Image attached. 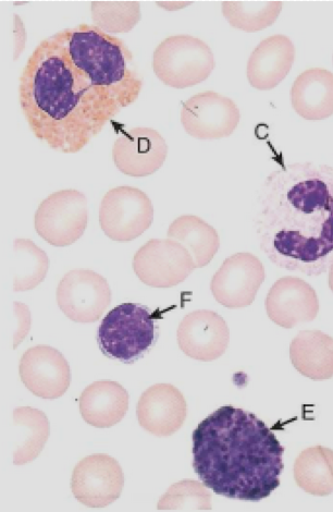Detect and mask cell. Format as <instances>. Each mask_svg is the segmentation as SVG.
Segmentation results:
<instances>
[{"label":"cell","instance_id":"5bb4252c","mask_svg":"<svg viewBox=\"0 0 333 512\" xmlns=\"http://www.w3.org/2000/svg\"><path fill=\"white\" fill-rule=\"evenodd\" d=\"M168 145L162 134L151 128H133L115 142L113 158L122 174L142 178L162 168Z\"/></svg>","mask_w":333,"mask_h":512},{"label":"cell","instance_id":"8fae6325","mask_svg":"<svg viewBox=\"0 0 333 512\" xmlns=\"http://www.w3.org/2000/svg\"><path fill=\"white\" fill-rule=\"evenodd\" d=\"M181 123L184 130L196 139L228 138L239 126L240 111L229 97L204 92L183 104Z\"/></svg>","mask_w":333,"mask_h":512},{"label":"cell","instance_id":"cb8c5ba5","mask_svg":"<svg viewBox=\"0 0 333 512\" xmlns=\"http://www.w3.org/2000/svg\"><path fill=\"white\" fill-rule=\"evenodd\" d=\"M16 437L14 463L23 466L42 453L51 433L46 414L31 407H20L14 411Z\"/></svg>","mask_w":333,"mask_h":512},{"label":"cell","instance_id":"484cf974","mask_svg":"<svg viewBox=\"0 0 333 512\" xmlns=\"http://www.w3.org/2000/svg\"><path fill=\"white\" fill-rule=\"evenodd\" d=\"M14 290L28 291L36 288L45 279L49 260L45 251L27 239H16Z\"/></svg>","mask_w":333,"mask_h":512},{"label":"cell","instance_id":"277c9868","mask_svg":"<svg viewBox=\"0 0 333 512\" xmlns=\"http://www.w3.org/2000/svg\"><path fill=\"white\" fill-rule=\"evenodd\" d=\"M158 339L155 315L138 303H122L105 316L97 343L107 358L132 364L143 358Z\"/></svg>","mask_w":333,"mask_h":512},{"label":"cell","instance_id":"9c48e42d","mask_svg":"<svg viewBox=\"0 0 333 512\" xmlns=\"http://www.w3.org/2000/svg\"><path fill=\"white\" fill-rule=\"evenodd\" d=\"M110 302L111 290L107 279L90 270L69 272L57 288L59 309L73 322H97Z\"/></svg>","mask_w":333,"mask_h":512},{"label":"cell","instance_id":"d4e9b609","mask_svg":"<svg viewBox=\"0 0 333 512\" xmlns=\"http://www.w3.org/2000/svg\"><path fill=\"white\" fill-rule=\"evenodd\" d=\"M281 2H224L222 14L234 29L245 32L262 31L277 21Z\"/></svg>","mask_w":333,"mask_h":512},{"label":"cell","instance_id":"d6986e66","mask_svg":"<svg viewBox=\"0 0 333 512\" xmlns=\"http://www.w3.org/2000/svg\"><path fill=\"white\" fill-rule=\"evenodd\" d=\"M129 394L113 381H98L83 390L80 412L83 420L98 429L111 428L126 417Z\"/></svg>","mask_w":333,"mask_h":512},{"label":"cell","instance_id":"83f0119b","mask_svg":"<svg viewBox=\"0 0 333 512\" xmlns=\"http://www.w3.org/2000/svg\"><path fill=\"white\" fill-rule=\"evenodd\" d=\"M205 485L183 480L169 487V490L159 499V511H211L212 495Z\"/></svg>","mask_w":333,"mask_h":512},{"label":"cell","instance_id":"f1b7e54d","mask_svg":"<svg viewBox=\"0 0 333 512\" xmlns=\"http://www.w3.org/2000/svg\"><path fill=\"white\" fill-rule=\"evenodd\" d=\"M329 287L331 291L333 292V264L329 268Z\"/></svg>","mask_w":333,"mask_h":512},{"label":"cell","instance_id":"8992f818","mask_svg":"<svg viewBox=\"0 0 333 512\" xmlns=\"http://www.w3.org/2000/svg\"><path fill=\"white\" fill-rule=\"evenodd\" d=\"M88 221V200L78 190H61L49 195L34 218L36 233L58 248L71 246L81 239Z\"/></svg>","mask_w":333,"mask_h":512},{"label":"cell","instance_id":"3957f363","mask_svg":"<svg viewBox=\"0 0 333 512\" xmlns=\"http://www.w3.org/2000/svg\"><path fill=\"white\" fill-rule=\"evenodd\" d=\"M285 448L255 414L221 407L193 433V468L207 489L258 503L280 486Z\"/></svg>","mask_w":333,"mask_h":512},{"label":"cell","instance_id":"7a4b0ae2","mask_svg":"<svg viewBox=\"0 0 333 512\" xmlns=\"http://www.w3.org/2000/svg\"><path fill=\"white\" fill-rule=\"evenodd\" d=\"M259 246L283 270L319 276L333 264V167L295 163L271 173L259 193Z\"/></svg>","mask_w":333,"mask_h":512},{"label":"cell","instance_id":"5b68a950","mask_svg":"<svg viewBox=\"0 0 333 512\" xmlns=\"http://www.w3.org/2000/svg\"><path fill=\"white\" fill-rule=\"evenodd\" d=\"M156 77L168 87L185 89L208 79L215 68L214 54L205 42L191 35L169 36L153 59Z\"/></svg>","mask_w":333,"mask_h":512},{"label":"cell","instance_id":"52a82bcc","mask_svg":"<svg viewBox=\"0 0 333 512\" xmlns=\"http://www.w3.org/2000/svg\"><path fill=\"white\" fill-rule=\"evenodd\" d=\"M154 221V207L138 188L122 186L105 194L100 207V224L111 240L129 242L142 236Z\"/></svg>","mask_w":333,"mask_h":512},{"label":"cell","instance_id":"e0dca14e","mask_svg":"<svg viewBox=\"0 0 333 512\" xmlns=\"http://www.w3.org/2000/svg\"><path fill=\"white\" fill-rule=\"evenodd\" d=\"M187 401L180 390L170 384H157L141 396L137 408L142 428L158 437L177 433L187 419Z\"/></svg>","mask_w":333,"mask_h":512},{"label":"cell","instance_id":"9a60e30c","mask_svg":"<svg viewBox=\"0 0 333 512\" xmlns=\"http://www.w3.org/2000/svg\"><path fill=\"white\" fill-rule=\"evenodd\" d=\"M180 349L196 361H215L227 351L230 341L229 327L221 316L209 310L191 312L178 328Z\"/></svg>","mask_w":333,"mask_h":512},{"label":"cell","instance_id":"ba28073f","mask_svg":"<svg viewBox=\"0 0 333 512\" xmlns=\"http://www.w3.org/2000/svg\"><path fill=\"white\" fill-rule=\"evenodd\" d=\"M190 252L171 239H153L134 255L133 270L141 282L154 288L180 285L195 270Z\"/></svg>","mask_w":333,"mask_h":512},{"label":"cell","instance_id":"30bf717a","mask_svg":"<svg viewBox=\"0 0 333 512\" xmlns=\"http://www.w3.org/2000/svg\"><path fill=\"white\" fill-rule=\"evenodd\" d=\"M123 486L125 475L119 462L105 454L85 457L72 473V494L86 507L105 508L115 503Z\"/></svg>","mask_w":333,"mask_h":512},{"label":"cell","instance_id":"6da1fadb","mask_svg":"<svg viewBox=\"0 0 333 512\" xmlns=\"http://www.w3.org/2000/svg\"><path fill=\"white\" fill-rule=\"evenodd\" d=\"M142 89L126 43L83 23L36 46L20 76L19 102L37 139L74 154L137 101Z\"/></svg>","mask_w":333,"mask_h":512},{"label":"cell","instance_id":"2e32d148","mask_svg":"<svg viewBox=\"0 0 333 512\" xmlns=\"http://www.w3.org/2000/svg\"><path fill=\"white\" fill-rule=\"evenodd\" d=\"M268 318L283 328L317 318L319 301L314 288L299 277H282L271 287L266 299Z\"/></svg>","mask_w":333,"mask_h":512},{"label":"cell","instance_id":"603a6c76","mask_svg":"<svg viewBox=\"0 0 333 512\" xmlns=\"http://www.w3.org/2000/svg\"><path fill=\"white\" fill-rule=\"evenodd\" d=\"M294 479L304 492L314 496L333 493V450L314 446L302 451L294 463Z\"/></svg>","mask_w":333,"mask_h":512},{"label":"cell","instance_id":"7402d4cb","mask_svg":"<svg viewBox=\"0 0 333 512\" xmlns=\"http://www.w3.org/2000/svg\"><path fill=\"white\" fill-rule=\"evenodd\" d=\"M167 236L190 252L196 268L211 263L220 248L216 229L194 215L178 217L169 226Z\"/></svg>","mask_w":333,"mask_h":512},{"label":"cell","instance_id":"4fadbf2b","mask_svg":"<svg viewBox=\"0 0 333 512\" xmlns=\"http://www.w3.org/2000/svg\"><path fill=\"white\" fill-rule=\"evenodd\" d=\"M20 379L30 392L43 399L63 397L71 383L70 365L57 349L40 345L24 352Z\"/></svg>","mask_w":333,"mask_h":512},{"label":"cell","instance_id":"44dd1931","mask_svg":"<svg viewBox=\"0 0 333 512\" xmlns=\"http://www.w3.org/2000/svg\"><path fill=\"white\" fill-rule=\"evenodd\" d=\"M290 358L296 371L307 379H332L333 338L320 331H303L292 341Z\"/></svg>","mask_w":333,"mask_h":512},{"label":"cell","instance_id":"4316f807","mask_svg":"<svg viewBox=\"0 0 333 512\" xmlns=\"http://www.w3.org/2000/svg\"><path fill=\"white\" fill-rule=\"evenodd\" d=\"M94 26L107 34L128 33L141 21L140 2H92Z\"/></svg>","mask_w":333,"mask_h":512},{"label":"cell","instance_id":"7c38bea8","mask_svg":"<svg viewBox=\"0 0 333 512\" xmlns=\"http://www.w3.org/2000/svg\"><path fill=\"white\" fill-rule=\"evenodd\" d=\"M265 280L261 260L251 253H237L221 265L213 277L211 289L221 306L243 309L251 306Z\"/></svg>","mask_w":333,"mask_h":512},{"label":"cell","instance_id":"ac0fdd59","mask_svg":"<svg viewBox=\"0 0 333 512\" xmlns=\"http://www.w3.org/2000/svg\"><path fill=\"white\" fill-rule=\"evenodd\" d=\"M295 59V47L286 35H273L253 51L246 76L259 91L273 90L289 75Z\"/></svg>","mask_w":333,"mask_h":512},{"label":"cell","instance_id":"ffe728a7","mask_svg":"<svg viewBox=\"0 0 333 512\" xmlns=\"http://www.w3.org/2000/svg\"><path fill=\"white\" fill-rule=\"evenodd\" d=\"M296 114L306 120H324L333 115V73L322 68L304 71L291 91Z\"/></svg>","mask_w":333,"mask_h":512}]
</instances>
